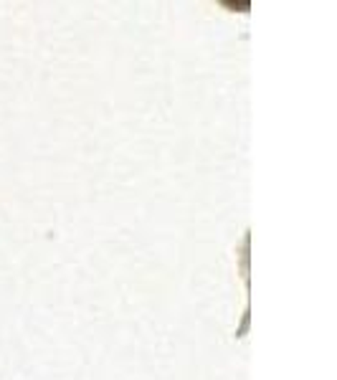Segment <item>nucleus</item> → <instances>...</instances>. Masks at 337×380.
<instances>
[]
</instances>
